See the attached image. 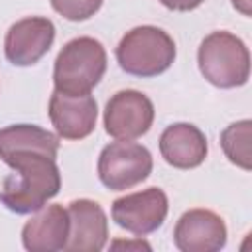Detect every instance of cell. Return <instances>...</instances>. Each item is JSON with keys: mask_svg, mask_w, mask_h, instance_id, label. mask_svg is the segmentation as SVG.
Segmentation results:
<instances>
[{"mask_svg": "<svg viewBox=\"0 0 252 252\" xmlns=\"http://www.w3.org/2000/svg\"><path fill=\"white\" fill-rule=\"evenodd\" d=\"M175 43L167 32L156 26H138L120 39L116 61L122 71L134 77H156L171 67Z\"/></svg>", "mask_w": 252, "mask_h": 252, "instance_id": "obj_3", "label": "cell"}, {"mask_svg": "<svg viewBox=\"0 0 252 252\" xmlns=\"http://www.w3.org/2000/svg\"><path fill=\"white\" fill-rule=\"evenodd\" d=\"M69 252H98L108 238V220L102 207L91 199H77L69 205Z\"/></svg>", "mask_w": 252, "mask_h": 252, "instance_id": "obj_11", "label": "cell"}, {"mask_svg": "<svg viewBox=\"0 0 252 252\" xmlns=\"http://www.w3.org/2000/svg\"><path fill=\"white\" fill-rule=\"evenodd\" d=\"M96 100L87 94H67L53 91L49 98V118L57 134L65 140L87 138L96 124Z\"/></svg>", "mask_w": 252, "mask_h": 252, "instance_id": "obj_10", "label": "cell"}, {"mask_svg": "<svg viewBox=\"0 0 252 252\" xmlns=\"http://www.w3.org/2000/svg\"><path fill=\"white\" fill-rule=\"evenodd\" d=\"M250 120H240L230 124L220 134V146L226 158L242 169H250Z\"/></svg>", "mask_w": 252, "mask_h": 252, "instance_id": "obj_15", "label": "cell"}, {"mask_svg": "<svg viewBox=\"0 0 252 252\" xmlns=\"http://www.w3.org/2000/svg\"><path fill=\"white\" fill-rule=\"evenodd\" d=\"M12 167V173L4 177L0 189V201L6 209L28 215L35 213L61 189V173L55 158L37 150L14 152L2 158Z\"/></svg>", "mask_w": 252, "mask_h": 252, "instance_id": "obj_1", "label": "cell"}, {"mask_svg": "<svg viewBox=\"0 0 252 252\" xmlns=\"http://www.w3.org/2000/svg\"><path fill=\"white\" fill-rule=\"evenodd\" d=\"M154 122L152 100L134 89L118 91L104 108V130L116 140H136L144 136Z\"/></svg>", "mask_w": 252, "mask_h": 252, "instance_id": "obj_6", "label": "cell"}, {"mask_svg": "<svg viewBox=\"0 0 252 252\" xmlns=\"http://www.w3.org/2000/svg\"><path fill=\"white\" fill-rule=\"evenodd\" d=\"M173 242L181 252H217L226 244V224L209 209H191L179 217Z\"/></svg>", "mask_w": 252, "mask_h": 252, "instance_id": "obj_9", "label": "cell"}, {"mask_svg": "<svg viewBox=\"0 0 252 252\" xmlns=\"http://www.w3.org/2000/svg\"><path fill=\"white\" fill-rule=\"evenodd\" d=\"M167 209V195L159 187H150L116 199L112 203V220L136 236H146L163 224Z\"/></svg>", "mask_w": 252, "mask_h": 252, "instance_id": "obj_7", "label": "cell"}, {"mask_svg": "<svg viewBox=\"0 0 252 252\" xmlns=\"http://www.w3.org/2000/svg\"><path fill=\"white\" fill-rule=\"evenodd\" d=\"M55 39V26L51 20L32 16L18 20L10 26L4 39L6 59L18 67L37 63L51 47Z\"/></svg>", "mask_w": 252, "mask_h": 252, "instance_id": "obj_8", "label": "cell"}, {"mask_svg": "<svg viewBox=\"0 0 252 252\" xmlns=\"http://www.w3.org/2000/svg\"><path fill=\"white\" fill-rule=\"evenodd\" d=\"M152 154L146 146L120 140L102 148L98 177L110 191H124L142 183L152 173Z\"/></svg>", "mask_w": 252, "mask_h": 252, "instance_id": "obj_5", "label": "cell"}, {"mask_svg": "<svg viewBox=\"0 0 252 252\" xmlns=\"http://www.w3.org/2000/svg\"><path fill=\"white\" fill-rule=\"evenodd\" d=\"M49 2L59 16L71 22L87 20L94 16L102 6V0H49Z\"/></svg>", "mask_w": 252, "mask_h": 252, "instance_id": "obj_16", "label": "cell"}, {"mask_svg": "<svg viewBox=\"0 0 252 252\" xmlns=\"http://www.w3.org/2000/svg\"><path fill=\"white\" fill-rule=\"evenodd\" d=\"M203 77L220 89H234L248 81L250 53L240 37L230 32L209 33L197 53Z\"/></svg>", "mask_w": 252, "mask_h": 252, "instance_id": "obj_4", "label": "cell"}, {"mask_svg": "<svg viewBox=\"0 0 252 252\" xmlns=\"http://www.w3.org/2000/svg\"><path fill=\"white\" fill-rule=\"evenodd\" d=\"M106 71V51L94 37H75L63 45L53 67L55 91L87 94Z\"/></svg>", "mask_w": 252, "mask_h": 252, "instance_id": "obj_2", "label": "cell"}, {"mask_svg": "<svg viewBox=\"0 0 252 252\" xmlns=\"http://www.w3.org/2000/svg\"><path fill=\"white\" fill-rule=\"evenodd\" d=\"M248 2H250V0H232L234 8H238V10H240L242 14H246V16L250 14V10H248Z\"/></svg>", "mask_w": 252, "mask_h": 252, "instance_id": "obj_18", "label": "cell"}, {"mask_svg": "<svg viewBox=\"0 0 252 252\" xmlns=\"http://www.w3.org/2000/svg\"><path fill=\"white\" fill-rule=\"evenodd\" d=\"M159 152L169 165L177 169H193L207 158V138L197 126L177 122L161 132Z\"/></svg>", "mask_w": 252, "mask_h": 252, "instance_id": "obj_13", "label": "cell"}, {"mask_svg": "<svg viewBox=\"0 0 252 252\" xmlns=\"http://www.w3.org/2000/svg\"><path fill=\"white\" fill-rule=\"evenodd\" d=\"M24 150H37L57 158L59 138L33 124H14L0 130V159Z\"/></svg>", "mask_w": 252, "mask_h": 252, "instance_id": "obj_14", "label": "cell"}, {"mask_svg": "<svg viewBox=\"0 0 252 252\" xmlns=\"http://www.w3.org/2000/svg\"><path fill=\"white\" fill-rule=\"evenodd\" d=\"M165 8L169 10H175V12H189V10H195L199 8L205 0H159Z\"/></svg>", "mask_w": 252, "mask_h": 252, "instance_id": "obj_17", "label": "cell"}, {"mask_svg": "<svg viewBox=\"0 0 252 252\" xmlns=\"http://www.w3.org/2000/svg\"><path fill=\"white\" fill-rule=\"evenodd\" d=\"M69 213L61 205L41 207L22 228L24 248L30 252H55L65 250L69 238Z\"/></svg>", "mask_w": 252, "mask_h": 252, "instance_id": "obj_12", "label": "cell"}]
</instances>
